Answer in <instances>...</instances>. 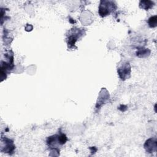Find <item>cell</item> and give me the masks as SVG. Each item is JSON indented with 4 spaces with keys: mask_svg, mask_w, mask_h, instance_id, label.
<instances>
[{
    "mask_svg": "<svg viewBox=\"0 0 157 157\" xmlns=\"http://www.w3.org/2000/svg\"><path fill=\"white\" fill-rule=\"evenodd\" d=\"M115 4L112 1H101L99 7V13L101 17H105L109 15V13L115 8Z\"/></svg>",
    "mask_w": 157,
    "mask_h": 157,
    "instance_id": "1",
    "label": "cell"
},
{
    "mask_svg": "<svg viewBox=\"0 0 157 157\" xmlns=\"http://www.w3.org/2000/svg\"><path fill=\"white\" fill-rule=\"evenodd\" d=\"M131 67L128 63H123L118 69V73L121 80H125L128 78L130 75Z\"/></svg>",
    "mask_w": 157,
    "mask_h": 157,
    "instance_id": "2",
    "label": "cell"
},
{
    "mask_svg": "<svg viewBox=\"0 0 157 157\" xmlns=\"http://www.w3.org/2000/svg\"><path fill=\"white\" fill-rule=\"evenodd\" d=\"M145 148L148 153H153L156 150V140L153 139H149L146 141L145 144Z\"/></svg>",
    "mask_w": 157,
    "mask_h": 157,
    "instance_id": "3",
    "label": "cell"
},
{
    "mask_svg": "<svg viewBox=\"0 0 157 157\" xmlns=\"http://www.w3.org/2000/svg\"><path fill=\"white\" fill-rule=\"evenodd\" d=\"M140 7L145 10L151 8L153 5V2L150 1H142L140 2Z\"/></svg>",
    "mask_w": 157,
    "mask_h": 157,
    "instance_id": "4",
    "label": "cell"
},
{
    "mask_svg": "<svg viewBox=\"0 0 157 157\" xmlns=\"http://www.w3.org/2000/svg\"><path fill=\"white\" fill-rule=\"evenodd\" d=\"M148 24L151 28H154L156 26V16L151 17L148 19Z\"/></svg>",
    "mask_w": 157,
    "mask_h": 157,
    "instance_id": "5",
    "label": "cell"
}]
</instances>
